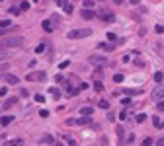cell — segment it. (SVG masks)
Listing matches in <instances>:
<instances>
[{"mask_svg": "<svg viewBox=\"0 0 164 146\" xmlns=\"http://www.w3.org/2000/svg\"><path fill=\"white\" fill-rule=\"evenodd\" d=\"M25 41L23 37H4L0 41V47H8V49H14V47H22Z\"/></svg>", "mask_w": 164, "mask_h": 146, "instance_id": "cell-1", "label": "cell"}, {"mask_svg": "<svg viewBox=\"0 0 164 146\" xmlns=\"http://www.w3.org/2000/svg\"><path fill=\"white\" fill-rule=\"evenodd\" d=\"M90 35H92V29L84 27V29H70L66 33V37L68 39H82V37H90Z\"/></svg>", "mask_w": 164, "mask_h": 146, "instance_id": "cell-2", "label": "cell"}, {"mask_svg": "<svg viewBox=\"0 0 164 146\" xmlns=\"http://www.w3.org/2000/svg\"><path fill=\"white\" fill-rule=\"evenodd\" d=\"M25 80H27V82H43L45 72H41V70H39V72H29V74L25 76Z\"/></svg>", "mask_w": 164, "mask_h": 146, "instance_id": "cell-3", "label": "cell"}, {"mask_svg": "<svg viewBox=\"0 0 164 146\" xmlns=\"http://www.w3.org/2000/svg\"><path fill=\"white\" fill-rule=\"evenodd\" d=\"M164 98V84H158L153 90V100H162Z\"/></svg>", "mask_w": 164, "mask_h": 146, "instance_id": "cell-4", "label": "cell"}, {"mask_svg": "<svg viewBox=\"0 0 164 146\" xmlns=\"http://www.w3.org/2000/svg\"><path fill=\"white\" fill-rule=\"evenodd\" d=\"M98 18H100V20H104V22H108V23H113V22H115V18H113V14H111V12H100Z\"/></svg>", "mask_w": 164, "mask_h": 146, "instance_id": "cell-5", "label": "cell"}, {"mask_svg": "<svg viewBox=\"0 0 164 146\" xmlns=\"http://www.w3.org/2000/svg\"><path fill=\"white\" fill-rule=\"evenodd\" d=\"M4 82H6V84H10V86H16V84L20 82V78H18V76H14V74H8V72H6V74H4Z\"/></svg>", "mask_w": 164, "mask_h": 146, "instance_id": "cell-6", "label": "cell"}, {"mask_svg": "<svg viewBox=\"0 0 164 146\" xmlns=\"http://www.w3.org/2000/svg\"><path fill=\"white\" fill-rule=\"evenodd\" d=\"M88 60H90L92 64H100V66H102V64H106V58H104V56H100V55H92Z\"/></svg>", "mask_w": 164, "mask_h": 146, "instance_id": "cell-7", "label": "cell"}, {"mask_svg": "<svg viewBox=\"0 0 164 146\" xmlns=\"http://www.w3.org/2000/svg\"><path fill=\"white\" fill-rule=\"evenodd\" d=\"M65 88H66V92H68L70 96H76L78 92H80L78 88H74V86H70V82H66V84H65Z\"/></svg>", "mask_w": 164, "mask_h": 146, "instance_id": "cell-8", "label": "cell"}, {"mask_svg": "<svg viewBox=\"0 0 164 146\" xmlns=\"http://www.w3.org/2000/svg\"><path fill=\"white\" fill-rule=\"evenodd\" d=\"M49 94H51V96H53L55 100H61V90H59V88H49Z\"/></svg>", "mask_w": 164, "mask_h": 146, "instance_id": "cell-9", "label": "cell"}, {"mask_svg": "<svg viewBox=\"0 0 164 146\" xmlns=\"http://www.w3.org/2000/svg\"><path fill=\"white\" fill-rule=\"evenodd\" d=\"M12 121H14V117H12V115H4V117L0 119V125H4V127H6V125H10Z\"/></svg>", "mask_w": 164, "mask_h": 146, "instance_id": "cell-10", "label": "cell"}, {"mask_svg": "<svg viewBox=\"0 0 164 146\" xmlns=\"http://www.w3.org/2000/svg\"><path fill=\"white\" fill-rule=\"evenodd\" d=\"M82 18L84 20H92V18H96V14L92 10H82Z\"/></svg>", "mask_w": 164, "mask_h": 146, "instance_id": "cell-11", "label": "cell"}, {"mask_svg": "<svg viewBox=\"0 0 164 146\" xmlns=\"http://www.w3.org/2000/svg\"><path fill=\"white\" fill-rule=\"evenodd\" d=\"M153 123H154V127H156V129H162V127H164V123L160 121V117H156V115L153 117Z\"/></svg>", "mask_w": 164, "mask_h": 146, "instance_id": "cell-12", "label": "cell"}, {"mask_svg": "<svg viewBox=\"0 0 164 146\" xmlns=\"http://www.w3.org/2000/svg\"><path fill=\"white\" fill-rule=\"evenodd\" d=\"M100 49H104V51H113V45L111 43H100Z\"/></svg>", "mask_w": 164, "mask_h": 146, "instance_id": "cell-13", "label": "cell"}, {"mask_svg": "<svg viewBox=\"0 0 164 146\" xmlns=\"http://www.w3.org/2000/svg\"><path fill=\"white\" fill-rule=\"evenodd\" d=\"M80 113H82L84 117H90V115H92V107H82V109H80Z\"/></svg>", "mask_w": 164, "mask_h": 146, "instance_id": "cell-14", "label": "cell"}, {"mask_svg": "<svg viewBox=\"0 0 164 146\" xmlns=\"http://www.w3.org/2000/svg\"><path fill=\"white\" fill-rule=\"evenodd\" d=\"M86 123H90V117H80V119H76V125H86Z\"/></svg>", "mask_w": 164, "mask_h": 146, "instance_id": "cell-15", "label": "cell"}, {"mask_svg": "<svg viewBox=\"0 0 164 146\" xmlns=\"http://www.w3.org/2000/svg\"><path fill=\"white\" fill-rule=\"evenodd\" d=\"M82 6H84V10H92V8H94V6H96V4H94V2H92V0H84V4H82Z\"/></svg>", "mask_w": 164, "mask_h": 146, "instance_id": "cell-16", "label": "cell"}, {"mask_svg": "<svg viewBox=\"0 0 164 146\" xmlns=\"http://www.w3.org/2000/svg\"><path fill=\"white\" fill-rule=\"evenodd\" d=\"M63 8H65V12H66V14H72V10H74L70 2H65V6H63Z\"/></svg>", "mask_w": 164, "mask_h": 146, "instance_id": "cell-17", "label": "cell"}, {"mask_svg": "<svg viewBox=\"0 0 164 146\" xmlns=\"http://www.w3.org/2000/svg\"><path fill=\"white\" fill-rule=\"evenodd\" d=\"M94 90H96V92H102V90H104V84H102L100 80H96V82H94Z\"/></svg>", "mask_w": 164, "mask_h": 146, "instance_id": "cell-18", "label": "cell"}, {"mask_svg": "<svg viewBox=\"0 0 164 146\" xmlns=\"http://www.w3.org/2000/svg\"><path fill=\"white\" fill-rule=\"evenodd\" d=\"M125 94H127V96H139V94H141V90H131V88H127V90H125Z\"/></svg>", "mask_w": 164, "mask_h": 146, "instance_id": "cell-19", "label": "cell"}, {"mask_svg": "<svg viewBox=\"0 0 164 146\" xmlns=\"http://www.w3.org/2000/svg\"><path fill=\"white\" fill-rule=\"evenodd\" d=\"M41 142H47V144H53L55 140H53V138H51L49 135H45V136H41Z\"/></svg>", "mask_w": 164, "mask_h": 146, "instance_id": "cell-20", "label": "cell"}, {"mask_svg": "<svg viewBox=\"0 0 164 146\" xmlns=\"http://www.w3.org/2000/svg\"><path fill=\"white\" fill-rule=\"evenodd\" d=\"M100 109H109V101H98Z\"/></svg>", "mask_w": 164, "mask_h": 146, "instance_id": "cell-21", "label": "cell"}, {"mask_svg": "<svg viewBox=\"0 0 164 146\" xmlns=\"http://www.w3.org/2000/svg\"><path fill=\"white\" fill-rule=\"evenodd\" d=\"M43 29L45 31H53V23L51 22H43Z\"/></svg>", "mask_w": 164, "mask_h": 146, "instance_id": "cell-22", "label": "cell"}, {"mask_svg": "<svg viewBox=\"0 0 164 146\" xmlns=\"http://www.w3.org/2000/svg\"><path fill=\"white\" fill-rule=\"evenodd\" d=\"M6 27H10V22H8V20H2V22H0V29L4 31Z\"/></svg>", "mask_w": 164, "mask_h": 146, "instance_id": "cell-23", "label": "cell"}, {"mask_svg": "<svg viewBox=\"0 0 164 146\" xmlns=\"http://www.w3.org/2000/svg\"><path fill=\"white\" fill-rule=\"evenodd\" d=\"M154 80H156V82L160 84V82L164 80V74H162V72H156V74H154Z\"/></svg>", "mask_w": 164, "mask_h": 146, "instance_id": "cell-24", "label": "cell"}, {"mask_svg": "<svg viewBox=\"0 0 164 146\" xmlns=\"http://www.w3.org/2000/svg\"><path fill=\"white\" fill-rule=\"evenodd\" d=\"M14 103H16V98H10V100H6V103H4V107L8 109V107H10V105H14Z\"/></svg>", "mask_w": 164, "mask_h": 146, "instance_id": "cell-25", "label": "cell"}, {"mask_svg": "<svg viewBox=\"0 0 164 146\" xmlns=\"http://www.w3.org/2000/svg\"><path fill=\"white\" fill-rule=\"evenodd\" d=\"M143 146H153V138H151V136H147V138L143 140Z\"/></svg>", "mask_w": 164, "mask_h": 146, "instance_id": "cell-26", "label": "cell"}, {"mask_svg": "<svg viewBox=\"0 0 164 146\" xmlns=\"http://www.w3.org/2000/svg\"><path fill=\"white\" fill-rule=\"evenodd\" d=\"M113 82H115V84L123 82V74H115V76H113Z\"/></svg>", "mask_w": 164, "mask_h": 146, "instance_id": "cell-27", "label": "cell"}, {"mask_svg": "<svg viewBox=\"0 0 164 146\" xmlns=\"http://www.w3.org/2000/svg\"><path fill=\"white\" fill-rule=\"evenodd\" d=\"M35 101H37V103H45L47 100H45V98L41 96V94H37V96H35Z\"/></svg>", "mask_w": 164, "mask_h": 146, "instance_id": "cell-28", "label": "cell"}, {"mask_svg": "<svg viewBox=\"0 0 164 146\" xmlns=\"http://www.w3.org/2000/svg\"><path fill=\"white\" fill-rule=\"evenodd\" d=\"M29 6H31V4H29V2H22V4H20V8H18V10H27V8H29Z\"/></svg>", "mask_w": 164, "mask_h": 146, "instance_id": "cell-29", "label": "cell"}, {"mask_svg": "<svg viewBox=\"0 0 164 146\" xmlns=\"http://www.w3.org/2000/svg\"><path fill=\"white\" fill-rule=\"evenodd\" d=\"M145 119H147V115H145V113H139V115H137V123H143Z\"/></svg>", "mask_w": 164, "mask_h": 146, "instance_id": "cell-30", "label": "cell"}, {"mask_svg": "<svg viewBox=\"0 0 164 146\" xmlns=\"http://www.w3.org/2000/svg\"><path fill=\"white\" fill-rule=\"evenodd\" d=\"M65 140H66L70 146H76V140H74V138H70V136H65Z\"/></svg>", "mask_w": 164, "mask_h": 146, "instance_id": "cell-31", "label": "cell"}, {"mask_svg": "<svg viewBox=\"0 0 164 146\" xmlns=\"http://www.w3.org/2000/svg\"><path fill=\"white\" fill-rule=\"evenodd\" d=\"M39 117L47 119V117H49V111H47V109H41V111H39Z\"/></svg>", "mask_w": 164, "mask_h": 146, "instance_id": "cell-32", "label": "cell"}, {"mask_svg": "<svg viewBox=\"0 0 164 146\" xmlns=\"http://www.w3.org/2000/svg\"><path fill=\"white\" fill-rule=\"evenodd\" d=\"M43 49H45V45L43 43H39V45L35 47V53H43Z\"/></svg>", "mask_w": 164, "mask_h": 146, "instance_id": "cell-33", "label": "cell"}, {"mask_svg": "<svg viewBox=\"0 0 164 146\" xmlns=\"http://www.w3.org/2000/svg\"><path fill=\"white\" fill-rule=\"evenodd\" d=\"M127 115H129L127 111H121L119 113V119H121V121H125V119H127Z\"/></svg>", "mask_w": 164, "mask_h": 146, "instance_id": "cell-34", "label": "cell"}, {"mask_svg": "<svg viewBox=\"0 0 164 146\" xmlns=\"http://www.w3.org/2000/svg\"><path fill=\"white\" fill-rule=\"evenodd\" d=\"M108 39H109V41H115V39H117V35H115V33H108Z\"/></svg>", "mask_w": 164, "mask_h": 146, "instance_id": "cell-35", "label": "cell"}, {"mask_svg": "<svg viewBox=\"0 0 164 146\" xmlns=\"http://www.w3.org/2000/svg\"><path fill=\"white\" fill-rule=\"evenodd\" d=\"M20 96H22V98H27V96H29V92H27V90H20Z\"/></svg>", "mask_w": 164, "mask_h": 146, "instance_id": "cell-36", "label": "cell"}, {"mask_svg": "<svg viewBox=\"0 0 164 146\" xmlns=\"http://www.w3.org/2000/svg\"><path fill=\"white\" fill-rule=\"evenodd\" d=\"M154 31H156V33H162L164 27H162V25H156V27H154Z\"/></svg>", "mask_w": 164, "mask_h": 146, "instance_id": "cell-37", "label": "cell"}, {"mask_svg": "<svg viewBox=\"0 0 164 146\" xmlns=\"http://www.w3.org/2000/svg\"><path fill=\"white\" fill-rule=\"evenodd\" d=\"M121 103H123V105H129V103H131V100H129V98H123V100H121Z\"/></svg>", "mask_w": 164, "mask_h": 146, "instance_id": "cell-38", "label": "cell"}, {"mask_svg": "<svg viewBox=\"0 0 164 146\" xmlns=\"http://www.w3.org/2000/svg\"><path fill=\"white\" fill-rule=\"evenodd\" d=\"M66 125H76V119H66Z\"/></svg>", "mask_w": 164, "mask_h": 146, "instance_id": "cell-39", "label": "cell"}, {"mask_svg": "<svg viewBox=\"0 0 164 146\" xmlns=\"http://www.w3.org/2000/svg\"><path fill=\"white\" fill-rule=\"evenodd\" d=\"M12 146H22V140H14V142H12Z\"/></svg>", "mask_w": 164, "mask_h": 146, "instance_id": "cell-40", "label": "cell"}, {"mask_svg": "<svg viewBox=\"0 0 164 146\" xmlns=\"http://www.w3.org/2000/svg\"><path fill=\"white\" fill-rule=\"evenodd\" d=\"M2 96H6V88H0V98Z\"/></svg>", "mask_w": 164, "mask_h": 146, "instance_id": "cell-41", "label": "cell"}, {"mask_svg": "<svg viewBox=\"0 0 164 146\" xmlns=\"http://www.w3.org/2000/svg\"><path fill=\"white\" fill-rule=\"evenodd\" d=\"M2 58H8V53H0V60Z\"/></svg>", "mask_w": 164, "mask_h": 146, "instance_id": "cell-42", "label": "cell"}, {"mask_svg": "<svg viewBox=\"0 0 164 146\" xmlns=\"http://www.w3.org/2000/svg\"><path fill=\"white\" fill-rule=\"evenodd\" d=\"M158 109H160V111H164V101H160V103H158Z\"/></svg>", "mask_w": 164, "mask_h": 146, "instance_id": "cell-43", "label": "cell"}, {"mask_svg": "<svg viewBox=\"0 0 164 146\" xmlns=\"http://www.w3.org/2000/svg\"><path fill=\"white\" fill-rule=\"evenodd\" d=\"M156 146H164V138H160V140L156 142Z\"/></svg>", "mask_w": 164, "mask_h": 146, "instance_id": "cell-44", "label": "cell"}, {"mask_svg": "<svg viewBox=\"0 0 164 146\" xmlns=\"http://www.w3.org/2000/svg\"><path fill=\"white\" fill-rule=\"evenodd\" d=\"M4 68H8V66H6V64H2V66H0V70H4Z\"/></svg>", "mask_w": 164, "mask_h": 146, "instance_id": "cell-45", "label": "cell"}, {"mask_svg": "<svg viewBox=\"0 0 164 146\" xmlns=\"http://www.w3.org/2000/svg\"><path fill=\"white\" fill-rule=\"evenodd\" d=\"M53 146H61V144H59V142H53Z\"/></svg>", "mask_w": 164, "mask_h": 146, "instance_id": "cell-46", "label": "cell"}]
</instances>
